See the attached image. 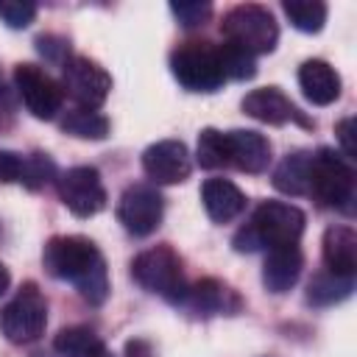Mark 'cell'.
Returning <instances> with one entry per match:
<instances>
[{
    "instance_id": "cell-22",
    "label": "cell",
    "mask_w": 357,
    "mask_h": 357,
    "mask_svg": "<svg viewBox=\"0 0 357 357\" xmlns=\"http://www.w3.org/2000/svg\"><path fill=\"white\" fill-rule=\"evenodd\" d=\"M61 128L81 139H103L109 134V120L92 109H73L64 114Z\"/></svg>"
},
{
    "instance_id": "cell-32",
    "label": "cell",
    "mask_w": 357,
    "mask_h": 357,
    "mask_svg": "<svg viewBox=\"0 0 357 357\" xmlns=\"http://www.w3.org/2000/svg\"><path fill=\"white\" fill-rule=\"evenodd\" d=\"M126 357H153V349L148 340H128L126 343Z\"/></svg>"
},
{
    "instance_id": "cell-16",
    "label": "cell",
    "mask_w": 357,
    "mask_h": 357,
    "mask_svg": "<svg viewBox=\"0 0 357 357\" xmlns=\"http://www.w3.org/2000/svg\"><path fill=\"white\" fill-rule=\"evenodd\" d=\"M298 86H301V92H304V98L310 103L329 106L340 95V75L326 61L310 59V61H304L298 67Z\"/></svg>"
},
{
    "instance_id": "cell-7",
    "label": "cell",
    "mask_w": 357,
    "mask_h": 357,
    "mask_svg": "<svg viewBox=\"0 0 357 357\" xmlns=\"http://www.w3.org/2000/svg\"><path fill=\"white\" fill-rule=\"evenodd\" d=\"M47 324V301L33 282L22 284L20 293L3 307L0 329L11 343H31L45 332Z\"/></svg>"
},
{
    "instance_id": "cell-28",
    "label": "cell",
    "mask_w": 357,
    "mask_h": 357,
    "mask_svg": "<svg viewBox=\"0 0 357 357\" xmlns=\"http://www.w3.org/2000/svg\"><path fill=\"white\" fill-rule=\"evenodd\" d=\"M36 17V6L28 3V0H6L0 3V20L8 25V28H25L31 25Z\"/></svg>"
},
{
    "instance_id": "cell-23",
    "label": "cell",
    "mask_w": 357,
    "mask_h": 357,
    "mask_svg": "<svg viewBox=\"0 0 357 357\" xmlns=\"http://www.w3.org/2000/svg\"><path fill=\"white\" fill-rule=\"evenodd\" d=\"M226 298H234L231 290L215 279H204L198 282L195 287L184 290V298L181 301H190L192 310H204V312H220L226 310Z\"/></svg>"
},
{
    "instance_id": "cell-33",
    "label": "cell",
    "mask_w": 357,
    "mask_h": 357,
    "mask_svg": "<svg viewBox=\"0 0 357 357\" xmlns=\"http://www.w3.org/2000/svg\"><path fill=\"white\" fill-rule=\"evenodd\" d=\"M8 282H11V276H8V271H6V265L0 262V296L8 290Z\"/></svg>"
},
{
    "instance_id": "cell-11",
    "label": "cell",
    "mask_w": 357,
    "mask_h": 357,
    "mask_svg": "<svg viewBox=\"0 0 357 357\" xmlns=\"http://www.w3.org/2000/svg\"><path fill=\"white\" fill-rule=\"evenodd\" d=\"M59 198L75 218H92L106 206V187L95 167H70L59 178Z\"/></svg>"
},
{
    "instance_id": "cell-18",
    "label": "cell",
    "mask_w": 357,
    "mask_h": 357,
    "mask_svg": "<svg viewBox=\"0 0 357 357\" xmlns=\"http://www.w3.org/2000/svg\"><path fill=\"white\" fill-rule=\"evenodd\" d=\"M324 262L329 273L354 279L357 268V234L349 226H329L324 231Z\"/></svg>"
},
{
    "instance_id": "cell-15",
    "label": "cell",
    "mask_w": 357,
    "mask_h": 357,
    "mask_svg": "<svg viewBox=\"0 0 357 357\" xmlns=\"http://www.w3.org/2000/svg\"><path fill=\"white\" fill-rule=\"evenodd\" d=\"M304 268V257L298 251V245H282V248H271L262 265V284L271 293H287Z\"/></svg>"
},
{
    "instance_id": "cell-26",
    "label": "cell",
    "mask_w": 357,
    "mask_h": 357,
    "mask_svg": "<svg viewBox=\"0 0 357 357\" xmlns=\"http://www.w3.org/2000/svg\"><path fill=\"white\" fill-rule=\"evenodd\" d=\"M198 165L206 170L215 167H226L229 165V145H226V134L215 131V128H204L198 137Z\"/></svg>"
},
{
    "instance_id": "cell-9",
    "label": "cell",
    "mask_w": 357,
    "mask_h": 357,
    "mask_svg": "<svg viewBox=\"0 0 357 357\" xmlns=\"http://www.w3.org/2000/svg\"><path fill=\"white\" fill-rule=\"evenodd\" d=\"M78 109H98L112 92V75L86 56H70L64 61V86H61Z\"/></svg>"
},
{
    "instance_id": "cell-1",
    "label": "cell",
    "mask_w": 357,
    "mask_h": 357,
    "mask_svg": "<svg viewBox=\"0 0 357 357\" xmlns=\"http://www.w3.org/2000/svg\"><path fill=\"white\" fill-rule=\"evenodd\" d=\"M45 271L61 282L78 287V293L89 304H103L109 296V273L103 254L86 237H53L42 251Z\"/></svg>"
},
{
    "instance_id": "cell-31",
    "label": "cell",
    "mask_w": 357,
    "mask_h": 357,
    "mask_svg": "<svg viewBox=\"0 0 357 357\" xmlns=\"http://www.w3.org/2000/svg\"><path fill=\"white\" fill-rule=\"evenodd\" d=\"M354 128V117H343L337 126H335V134H337V142H340V148H343V153L349 156V159H354V139H351V131Z\"/></svg>"
},
{
    "instance_id": "cell-17",
    "label": "cell",
    "mask_w": 357,
    "mask_h": 357,
    "mask_svg": "<svg viewBox=\"0 0 357 357\" xmlns=\"http://www.w3.org/2000/svg\"><path fill=\"white\" fill-rule=\"evenodd\" d=\"M201 201H204L206 215L215 223H229L245 209L243 190L237 184H231L229 178H206L201 187Z\"/></svg>"
},
{
    "instance_id": "cell-30",
    "label": "cell",
    "mask_w": 357,
    "mask_h": 357,
    "mask_svg": "<svg viewBox=\"0 0 357 357\" xmlns=\"http://www.w3.org/2000/svg\"><path fill=\"white\" fill-rule=\"evenodd\" d=\"M22 167H25V156L14 153V151H0V181L11 184L22 178Z\"/></svg>"
},
{
    "instance_id": "cell-13",
    "label": "cell",
    "mask_w": 357,
    "mask_h": 357,
    "mask_svg": "<svg viewBox=\"0 0 357 357\" xmlns=\"http://www.w3.org/2000/svg\"><path fill=\"white\" fill-rule=\"evenodd\" d=\"M243 112L259 123H268V126H284L290 120H298L304 126H310L301 112L293 106V100L279 89V86H259L254 92H248L243 98Z\"/></svg>"
},
{
    "instance_id": "cell-20",
    "label": "cell",
    "mask_w": 357,
    "mask_h": 357,
    "mask_svg": "<svg viewBox=\"0 0 357 357\" xmlns=\"http://www.w3.org/2000/svg\"><path fill=\"white\" fill-rule=\"evenodd\" d=\"M100 337L86 326H70L61 329L53 340V351L59 357H95L100 349Z\"/></svg>"
},
{
    "instance_id": "cell-6",
    "label": "cell",
    "mask_w": 357,
    "mask_h": 357,
    "mask_svg": "<svg viewBox=\"0 0 357 357\" xmlns=\"http://www.w3.org/2000/svg\"><path fill=\"white\" fill-rule=\"evenodd\" d=\"M170 70L176 81L190 92H215L226 78L220 70L218 47L209 42H184L170 53Z\"/></svg>"
},
{
    "instance_id": "cell-12",
    "label": "cell",
    "mask_w": 357,
    "mask_h": 357,
    "mask_svg": "<svg viewBox=\"0 0 357 357\" xmlns=\"http://www.w3.org/2000/svg\"><path fill=\"white\" fill-rule=\"evenodd\" d=\"M142 167H145L148 178L156 184H178L190 176L192 159L181 139H159L145 148Z\"/></svg>"
},
{
    "instance_id": "cell-2",
    "label": "cell",
    "mask_w": 357,
    "mask_h": 357,
    "mask_svg": "<svg viewBox=\"0 0 357 357\" xmlns=\"http://www.w3.org/2000/svg\"><path fill=\"white\" fill-rule=\"evenodd\" d=\"M304 212L293 204L284 201H265L257 206L248 229H243L234 237L237 251H257L259 245L268 248H282V245H296L301 231H304Z\"/></svg>"
},
{
    "instance_id": "cell-4",
    "label": "cell",
    "mask_w": 357,
    "mask_h": 357,
    "mask_svg": "<svg viewBox=\"0 0 357 357\" xmlns=\"http://www.w3.org/2000/svg\"><path fill=\"white\" fill-rule=\"evenodd\" d=\"M220 28H223L226 42L243 47L251 56L271 53L276 47V39H279V28H276L273 14L262 6H254V3H243V6H234L231 11H226Z\"/></svg>"
},
{
    "instance_id": "cell-3",
    "label": "cell",
    "mask_w": 357,
    "mask_h": 357,
    "mask_svg": "<svg viewBox=\"0 0 357 357\" xmlns=\"http://www.w3.org/2000/svg\"><path fill=\"white\" fill-rule=\"evenodd\" d=\"M307 195L332 209H349L354 198V170L335 151L321 148L310 156V181Z\"/></svg>"
},
{
    "instance_id": "cell-21",
    "label": "cell",
    "mask_w": 357,
    "mask_h": 357,
    "mask_svg": "<svg viewBox=\"0 0 357 357\" xmlns=\"http://www.w3.org/2000/svg\"><path fill=\"white\" fill-rule=\"evenodd\" d=\"M354 287V279L349 276H337V273H318L312 282H310V290H307V301L315 304V307H326V304H337L343 301Z\"/></svg>"
},
{
    "instance_id": "cell-10",
    "label": "cell",
    "mask_w": 357,
    "mask_h": 357,
    "mask_svg": "<svg viewBox=\"0 0 357 357\" xmlns=\"http://www.w3.org/2000/svg\"><path fill=\"white\" fill-rule=\"evenodd\" d=\"M14 84H17V92H20L22 103H25V109L33 117L50 120L61 109L64 89L42 67H36V64H17L14 67Z\"/></svg>"
},
{
    "instance_id": "cell-25",
    "label": "cell",
    "mask_w": 357,
    "mask_h": 357,
    "mask_svg": "<svg viewBox=\"0 0 357 357\" xmlns=\"http://www.w3.org/2000/svg\"><path fill=\"white\" fill-rule=\"evenodd\" d=\"M218 59H220V70H223V78H234V81H245V78H254L257 73V61L251 53H245L243 47L226 42L218 47Z\"/></svg>"
},
{
    "instance_id": "cell-24",
    "label": "cell",
    "mask_w": 357,
    "mask_h": 357,
    "mask_svg": "<svg viewBox=\"0 0 357 357\" xmlns=\"http://www.w3.org/2000/svg\"><path fill=\"white\" fill-rule=\"evenodd\" d=\"M282 8L287 14V20L293 22V28H298L304 33H315L326 22V6L321 0H287Z\"/></svg>"
},
{
    "instance_id": "cell-27",
    "label": "cell",
    "mask_w": 357,
    "mask_h": 357,
    "mask_svg": "<svg viewBox=\"0 0 357 357\" xmlns=\"http://www.w3.org/2000/svg\"><path fill=\"white\" fill-rule=\"evenodd\" d=\"M53 173H56V165L50 162V156H47V153H33V156L25 159L22 178H20V181H22L28 190H39V187H45V184L53 178Z\"/></svg>"
},
{
    "instance_id": "cell-19",
    "label": "cell",
    "mask_w": 357,
    "mask_h": 357,
    "mask_svg": "<svg viewBox=\"0 0 357 357\" xmlns=\"http://www.w3.org/2000/svg\"><path fill=\"white\" fill-rule=\"evenodd\" d=\"M310 156H312V153H304V151L287 153V156L279 162V167L273 170V187H276L279 192H287V195H307Z\"/></svg>"
},
{
    "instance_id": "cell-29",
    "label": "cell",
    "mask_w": 357,
    "mask_h": 357,
    "mask_svg": "<svg viewBox=\"0 0 357 357\" xmlns=\"http://www.w3.org/2000/svg\"><path fill=\"white\" fill-rule=\"evenodd\" d=\"M170 11L176 14V20H178L184 28H195V25H201V22L209 20L212 6H209V3H173Z\"/></svg>"
},
{
    "instance_id": "cell-5",
    "label": "cell",
    "mask_w": 357,
    "mask_h": 357,
    "mask_svg": "<svg viewBox=\"0 0 357 357\" xmlns=\"http://www.w3.org/2000/svg\"><path fill=\"white\" fill-rule=\"evenodd\" d=\"M131 276L139 287L165 296L167 301L184 298V273H181V257L170 245H153L134 257Z\"/></svg>"
},
{
    "instance_id": "cell-14",
    "label": "cell",
    "mask_w": 357,
    "mask_h": 357,
    "mask_svg": "<svg viewBox=\"0 0 357 357\" xmlns=\"http://www.w3.org/2000/svg\"><path fill=\"white\" fill-rule=\"evenodd\" d=\"M229 145V165H234L243 173H262L271 165V142L259 131L237 128L226 134Z\"/></svg>"
},
{
    "instance_id": "cell-34",
    "label": "cell",
    "mask_w": 357,
    "mask_h": 357,
    "mask_svg": "<svg viewBox=\"0 0 357 357\" xmlns=\"http://www.w3.org/2000/svg\"><path fill=\"white\" fill-rule=\"evenodd\" d=\"M95 357H114V354H112V351H109V349H106V346H100V349H98V354H95Z\"/></svg>"
},
{
    "instance_id": "cell-8",
    "label": "cell",
    "mask_w": 357,
    "mask_h": 357,
    "mask_svg": "<svg viewBox=\"0 0 357 357\" xmlns=\"http://www.w3.org/2000/svg\"><path fill=\"white\" fill-rule=\"evenodd\" d=\"M165 215V201L153 184H131L117 201V220L134 237H148L159 229Z\"/></svg>"
}]
</instances>
